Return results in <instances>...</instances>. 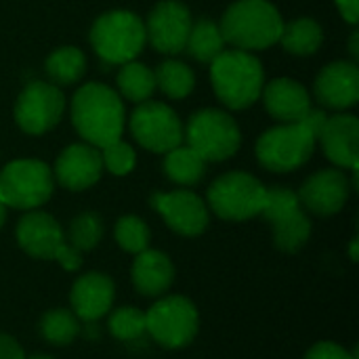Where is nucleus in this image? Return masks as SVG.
I'll list each match as a JSON object with an SVG mask.
<instances>
[{"mask_svg":"<svg viewBox=\"0 0 359 359\" xmlns=\"http://www.w3.org/2000/svg\"><path fill=\"white\" fill-rule=\"evenodd\" d=\"M72 124L88 145L103 149L124 133V103L107 84H84L72 99Z\"/></svg>","mask_w":359,"mask_h":359,"instance_id":"f257e3e1","label":"nucleus"},{"mask_svg":"<svg viewBox=\"0 0 359 359\" xmlns=\"http://www.w3.org/2000/svg\"><path fill=\"white\" fill-rule=\"evenodd\" d=\"M223 40L240 50H263L280 40L284 21L269 0H238L219 23Z\"/></svg>","mask_w":359,"mask_h":359,"instance_id":"f03ea898","label":"nucleus"},{"mask_svg":"<svg viewBox=\"0 0 359 359\" xmlns=\"http://www.w3.org/2000/svg\"><path fill=\"white\" fill-rule=\"evenodd\" d=\"M210 80L215 95L229 109H246L261 97L265 74L261 61L240 48L223 50L210 63Z\"/></svg>","mask_w":359,"mask_h":359,"instance_id":"7ed1b4c3","label":"nucleus"},{"mask_svg":"<svg viewBox=\"0 0 359 359\" xmlns=\"http://www.w3.org/2000/svg\"><path fill=\"white\" fill-rule=\"evenodd\" d=\"M88 40L103 69L135 61L145 46V25L130 11H107L90 27Z\"/></svg>","mask_w":359,"mask_h":359,"instance_id":"20e7f679","label":"nucleus"},{"mask_svg":"<svg viewBox=\"0 0 359 359\" xmlns=\"http://www.w3.org/2000/svg\"><path fill=\"white\" fill-rule=\"evenodd\" d=\"M316 135L303 122H286L265 130L257 141V160L271 172H292L316 151Z\"/></svg>","mask_w":359,"mask_h":359,"instance_id":"39448f33","label":"nucleus"},{"mask_svg":"<svg viewBox=\"0 0 359 359\" xmlns=\"http://www.w3.org/2000/svg\"><path fill=\"white\" fill-rule=\"evenodd\" d=\"M15 236L21 250L34 259L57 261L67 271H74L82 265L80 252L67 244L61 225L48 212L42 210L25 212L17 223Z\"/></svg>","mask_w":359,"mask_h":359,"instance_id":"423d86ee","label":"nucleus"},{"mask_svg":"<svg viewBox=\"0 0 359 359\" xmlns=\"http://www.w3.org/2000/svg\"><path fill=\"white\" fill-rule=\"evenodd\" d=\"M183 141L204 162H223L240 149L242 133L229 114L208 107L189 118L183 128Z\"/></svg>","mask_w":359,"mask_h":359,"instance_id":"0eeeda50","label":"nucleus"},{"mask_svg":"<svg viewBox=\"0 0 359 359\" xmlns=\"http://www.w3.org/2000/svg\"><path fill=\"white\" fill-rule=\"evenodd\" d=\"M53 187V170L40 160H13L0 170V202L6 208L36 210L48 202Z\"/></svg>","mask_w":359,"mask_h":359,"instance_id":"6e6552de","label":"nucleus"},{"mask_svg":"<svg viewBox=\"0 0 359 359\" xmlns=\"http://www.w3.org/2000/svg\"><path fill=\"white\" fill-rule=\"evenodd\" d=\"M267 187L248 172H225L208 187L210 210L225 221H248L261 215Z\"/></svg>","mask_w":359,"mask_h":359,"instance_id":"1a4fd4ad","label":"nucleus"},{"mask_svg":"<svg viewBox=\"0 0 359 359\" xmlns=\"http://www.w3.org/2000/svg\"><path fill=\"white\" fill-rule=\"evenodd\" d=\"M145 328L151 341L166 349H181L187 347L200 328V316L196 305L181 297L168 294L158 299L145 311Z\"/></svg>","mask_w":359,"mask_h":359,"instance_id":"9d476101","label":"nucleus"},{"mask_svg":"<svg viewBox=\"0 0 359 359\" xmlns=\"http://www.w3.org/2000/svg\"><path fill=\"white\" fill-rule=\"evenodd\" d=\"M273 229V244L284 252L301 250L311 236V221L305 215L297 191L286 187H271L261 210Z\"/></svg>","mask_w":359,"mask_h":359,"instance_id":"9b49d317","label":"nucleus"},{"mask_svg":"<svg viewBox=\"0 0 359 359\" xmlns=\"http://www.w3.org/2000/svg\"><path fill=\"white\" fill-rule=\"evenodd\" d=\"M128 126L135 141L154 154H166L183 143V124L177 111L162 101L139 103Z\"/></svg>","mask_w":359,"mask_h":359,"instance_id":"f8f14e48","label":"nucleus"},{"mask_svg":"<svg viewBox=\"0 0 359 359\" xmlns=\"http://www.w3.org/2000/svg\"><path fill=\"white\" fill-rule=\"evenodd\" d=\"M65 111V97L50 82L27 84L15 101V122L27 135H44L55 128Z\"/></svg>","mask_w":359,"mask_h":359,"instance_id":"ddd939ff","label":"nucleus"},{"mask_svg":"<svg viewBox=\"0 0 359 359\" xmlns=\"http://www.w3.org/2000/svg\"><path fill=\"white\" fill-rule=\"evenodd\" d=\"M145 40L162 55H179L185 50L191 29V13L179 0H162L147 15Z\"/></svg>","mask_w":359,"mask_h":359,"instance_id":"4468645a","label":"nucleus"},{"mask_svg":"<svg viewBox=\"0 0 359 359\" xmlns=\"http://www.w3.org/2000/svg\"><path fill=\"white\" fill-rule=\"evenodd\" d=\"M151 206L179 236L196 238L208 227V206L189 189H175L166 194L158 191L151 196Z\"/></svg>","mask_w":359,"mask_h":359,"instance_id":"2eb2a0df","label":"nucleus"},{"mask_svg":"<svg viewBox=\"0 0 359 359\" xmlns=\"http://www.w3.org/2000/svg\"><path fill=\"white\" fill-rule=\"evenodd\" d=\"M351 194V183L347 175L339 168H324L311 175L299 189V202L305 210L332 217L347 204Z\"/></svg>","mask_w":359,"mask_h":359,"instance_id":"dca6fc26","label":"nucleus"},{"mask_svg":"<svg viewBox=\"0 0 359 359\" xmlns=\"http://www.w3.org/2000/svg\"><path fill=\"white\" fill-rule=\"evenodd\" d=\"M316 101L326 109H349L359 101V67L355 61H332L313 82Z\"/></svg>","mask_w":359,"mask_h":359,"instance_id":"f3484780","label":"nucleus"},{"mask_svg":"<svg viewBox=\"0 0 359 359\" xmlns=\"http://www.w3.org/2000/svg\"><path fill=\"white\" fill-rule=\"evenodd\" d=\"M103 172L101 151L88 143H74L67 145L53 168V177L57 183L69 191H82L93 187Z\"/></svg>","mask_w":359,"mask_h":359,"instance_id":"a211bd4d","label":"nucleus"},{"mask_svg":"<svg viewBox=\"0 0 359 359\" xmlns=\"http://www.w3.org/2000/svg\"><path fill=\"white\" fill-rule=\"evenodd\" d=\"M318 143L324 149V156L339 168H358L359 166V120L353 114L328 116L326 124L318 135Z\"/></svg>","mask_w":359,"mask_h":359,"instance_id":"6ab92c4d","label":"nucleus"},{"mask_svg":"<svg viewBox=\"0 0 359 359\" xmlns=\"http://www.w3.org/2000/svg\"><path fill=\"white\" fill-rule=\"evenodd\" d=\"M114 297L116 288L111 278L99 271H90L74 282L69 303L76 318L88 324L101 320L103 316H107V311H111Z\"/></svg>","mask_w":359,"mask_h":359,"instance_id":"aec40b11","label":"nucleus"},{"mask_svg":"<svg viewBox=\"0 0 359 359\" xmlns=\"http://www.w3.org/2000/svg\"><path fill=\"white\" fill-rule=\"evenodd\" d=\"M261 97H263V103H265V109L269 111V116L282 124L301 122L303 116L311 107L307 88L292 78H276V80L263 84Z\"/></svg>","mask_w":359,"mask_h":359,"instance_id":"412c9836","label":"nucleus"},{"mask_svg":"<svg viewBox=\"0 0 359 359\" xmlns=\"http://www.w3.org/2000/svg\"><path fill=\"white\" fill-rule=\"evenodd\" d=\"M133 284L143 297H162L175 282V265L162 250H143L137 255L133 269Z\"/></svg>","mask_w":359,"mask_h":359,"instance_id":"4be33fe9","label":"nucleus"},{"mask_svg":"<svg viewBox=\"0 0 359 359\" xmlns=\"http://www.w3.org/2000/svg\"><path fill=\"white\" fill-rule=\"evenodd\" d=\"M278 42H282L284 50H288L290 55L309 57L320 50V46L324 42V32L316 19L301 17L290 23H284Z\"/></svg>","mask_w":359,"mask_h":359,"instance_id":"5701e85b","label":"nucleus"},{"mask_svg":"<svg viewBox=\"0 0 359 359\" xmlns=\"http://www.w3.org/2000/svg\"><path fill=\"white\" fill-rule=\"evenodd\" d=\"M225 50V40L219 23L208 17H200L191 21V29L187 36L185 53L200 63H212Z\"/></svg>","mask_w":359,"mask_h":359,"instance_id":"b1692460","label":"nucleus"},{"mask_svg":"<svg viewBox=\"0 0 359 359\" xmlns=\"http://www.w3.org/2000/svg\"><path fill=\"white\" fill-rule=\"evenodd\" d=\"M204 172H206V162L191 147L177 145L175 149L166 151L164 175L168 177V181L183 187H191L204 179Z\"/></svg>","mask_w":359,"mask_h":359,"instance_id":"393cba45","label":"nucleus"},{"mask_svg":"<svg viewBox=\"0 0 359 359\" xmlns=\"http://www.w3.org/2000/svg\"><path fill=\"white\" fill-rule=\"evenodd\" d=\"M44 72L55 86L76 84L86 72V57L76 46H61L46 57Z\"/></svg>","mask_w":359,"mask_h":359,"instance_id":"a878e982","label":"nucleus"},{"mask_svg":"<svg viewBox=\"0 0 359 359\" xmlns=\"http://www.w3.org/2000/svg\"><path fill=\"white\" fill-rule=\"evenodd\" d=\"M118 90L124 99H128L137 105L151 99V95L156 90L154 69H149L147 65H143L139 61L122 63L120 72H118Z\"/></svg>","mask_w":359,"mask_h":359,"instance_id":"bb28decb","label":"nucleus"},{"mask_svg":"<svg viewBox=\"0 0 359 359\" xmlns=\"http://www.w3.org/2000/svg\"><path fill=\"white\" fill-rule=\"evenodd\" d=\"M156 88H160L168 99H185L196 86V76L191 67L177 59H166L154 72Z\"/></svg>","mask_w":359,"mask_h":359,"instance_id":"cd10ccee","label":"nucleus"},{"mask_svg":"<svg viewBox=\"0 0 359 359\" xmlns=\"http://www.w3.org/2000/svg\"><path fill=\"white\" fill-rule=\"evenodd\" d=\"M38 330L46 343L55 347H65L80 334V322L74 311L59 307V309H48L42 316Z\"/></svg>","mask_w":359,"mask_h":359,"instance_id":"c85d7f7f","label":"nucleus"},{"mask_svg":"<svg viewBox=\"0 0 359 359\" xmlns=\"http://www.w3.org/2000/svg\"><path fill=\"white\" fill-rule=\"evenodd\" d=\"M101 238H103V219L93 210H86L74 217L65 236L67 244L80 255L86 250H93L101 242Z\"/></svg>","mask_w":359,"mask_h":359,"instance_id":"c756f323","label":"nucleus"},{"mask_svg":"<svg viewBox=\"0 0 359 359\" xmlns=\"http://www.w3.org/2000/svg\"><path fill=\"white\" fill-rule=\"evenodd\" d=\"M107 328L114 339H118L122 343H135L147 334L145 313L137 307H120L109 313Z\"/></svg>","mask_w":359,"mask_h":359,"instance_id":"7c9ffc66","label":"nucleus"},{"mask_svg":"<svg viewBox=\"0 0 359 359\" xmlns=\"http://www.w3.org/2000/svg\"><path fill=\"white\" fill-rule=\"evenodd\" d=\"M114 238L122 250H126L130 255H139L149 248L151 233L143 219H139L135 215H126V217L118 219V223L114 227Z\"/></svg>","mask_w":359,"mask_h":359,"instance_id":"2f4dec72","label":"nucleus"},{"mask_svg":"<svg viewBox=\"0 0 359 359\" xmlns=\"http://www.w3.org/2000/svg\"><path fill=\"white\" fill-rule=\"evenodd\" d=\"M101 160H103V168H107L111 175L124 177L135 168L137 154L128 143L118 139V141H114V143H109V145H105L101 149Z\"/></svg>","mask_w":359,"mask_h":359,"instance_id":"473e14b6","label":"nucleus"},{"mask_svg":"<svg viewBox=\"0 0 359 359\" xmlns=\"http://www.w3.org/2000/svg\"><path fill=\"white\" fill-rule=\"evenodd\" d=\"M305 359H358V353H349L345 347L332 343V341H322V343H316L307 353Z\"/></svg>","mask_w":359,"mask_h":359,"instance_id":"72a5a7b5","label":"nucleus"},{"mask_svg":"<svg viewBox=\"0 0 359 359\" xmlns=\"http://www.w3.org/2000/svg\"><path fill=\"white\" fill-rule=\"evenodd\" d=\"M0 359H27V358H25V353H23V349H21V345H19L13 337H8V334H2V332H0Z\"/></svg>","mask_w":359,"mask_h":359,"instance_id":"f704fd0d","label":"nucleus"},{"mask_svg":"<svg viewBox=\"0 0 359 359\" xmlns=\"http://www.w3.org/2000/svg\"><path fill=\"white\" fill-rule=\"evenodd\" d=\"M326 120H328V114L324 111V109H316V107H309V111L303 116V124L316 135V139H318V135H320V130H322V126L326 124Z\"/></svg>","mask_w":359,"mask_h":359,"instance_id":"c9c22d12","label":"nucleus"},{"mask_svg":"<svg viewBox=\"0 0 359 359\" xmlns=\"http://www.w3.org/2000/svg\"><path fill=\"white\" fill-rule=\"evenodd\" d=\"M339 13L343 15V19L351 25H355L359 21V0H334Z\"/></svg>","mask_w":359,"mask_h":359,"instance_id":"e433bc0d","label":"nucleus"},{"mask_svg":"<svg viewBox=\"0 0 359 359\" xmlns=\"http://www.w3.org/2000/svg\"><path fill=\"white\" fill-rule=\"evenodd\" d=\"M349 53H351L353 59L359 57V32H353L351 38H349Z\"/></svg>","mask_w":359,"mask_h":359,"instance_id":"4c0bfd02","label":"nucleus"},{"mask_svg":"<svg viewBox=\"0 0 359 359\" xmlns=\"http://www.w3.org/2000/svg\"><path fill=\"white\" fill-rule=\"evenodd\" d=\"M358 246H359V240L358 238H353V240H351V246H349V255H351V261H353V263H355V261L359 259Z\"/></svg>","mask_w":359,"mask_h":359,"instance_id":"58836bf2","label":"nucleus"},{"mask_svg":"<svg viewBox=\"0 0 359 359\" xmlns=\"http://www.w3.org/2000/svg\"><path fill=\"white\" fill-rule=\"evenodd\" d=\"M4 221H6V206L0 202V227L4 225Z\"/></svg>","mask_w":359,"mask_h":359,"instance_id":"ea45409f","label":"nucleus"},{"mask_svg":"<svg viewBox=\"0 0 359 359\" xmlns=\"http://www.w3.org/2000/svg\"><path fill=\"white\" fill-rule=\"evenodd\" d=\"M27 359H53L50 355H32V358H27Z\"/></svg>","mask_w":359,"mask_h":359,"instance_id":"a19ab883","label":"nucleus"}]
</instances>
